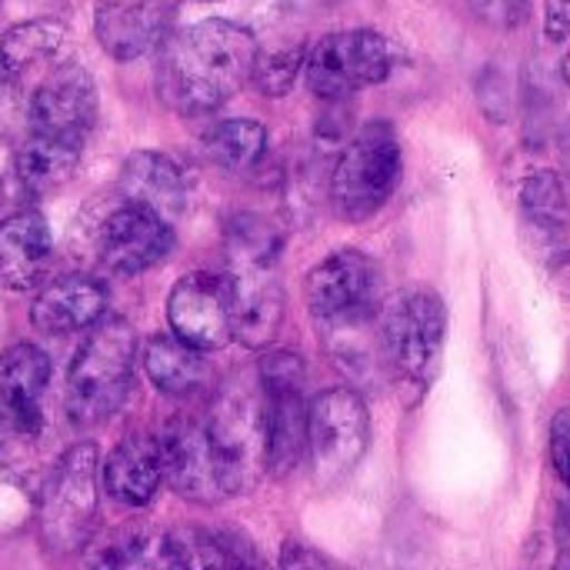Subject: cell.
Wrapping results in <instances>:
<instances>
[{"label": "cell", "mask_w": 570, "mask_h": 570, "mask_svg": "<svg viewBox=\"0 0 570 570\" xmlns=\"http://www.w3.org/2000/svg\"><path fill=\"white\" fill-rule=\"evenodd\" d=\"M257 40L230 20H200L164 43L157 90L177 114H210L254 73Z\"/></svg>", "instance_id": "cell-1"}, {"label": "cell", "mask_w": 570, "mask_h": 570, "mask_svg": "<svg viewBox=\"0 0 570 570\" xmlns=\"http://www.w3.org/2000/svg\"><path fill=\"white\" fill-rule=\"evenodd\" d=\"M50 384V357L33 344H13L0 354V474L17 484H43L50 431L43 394Z\"/></svg>", "instance_id": "cell-2"}, {"label": "cell", "mask_w": 570, "mask_h": 570, "mask_svg": "<svg viewBox=\"0 0 570 570\" xmlns=\"http://www.w3.org/2000/svg\"><path fill=\"white\" fill-rule=\"evenodd\" d=\"M281 234L261 217H237L227 234V281L234 301V341L264 351L284 321V284L277 271Z\"/></svg>", "instance_id": "cell-3"}, {"label": "cell", "mask_w": 570, "mask_h": 570, "mask_svg": "<svg viewBox=\"0 0 570 570\" xmlns=\"http://www.w3.org/2000/svg\"><path fill=\"white\" fill-rule=\"evenodd\" d=\"M137 331L124 317H104L90 327L70 371L63 407L73 428H97L114 417L134 391Z\"/></svg>", "instance_id": "cell-4"}, {"label": "cell", "mask_w": 570, "mask_h": 570, "mask_svg": "<svg viewBox=\"0 0 570 570\" xmlns=\"http://www.w3.org/2000/svg\"><path fill=\"white\" fill-rule=\"evenodd\" d=\"M444 337H448V307L428 287L401 291L381 311L384 361L407 404H417L431 391L441 371Z\"/></svg>", "instance_id": "cell-5"}, {"label": "cell", "mask_w": 570, "mask_h": 570, "mask_svg": "<svg viewBox=\"0 0 570 570\" xmlns=\"http://www.w3.org/2000/svg\"><path fill=\"white\" fill-rule=\"evenodd\" d=\"M210 444L217 451L227 494H247L271 471L267 458V407L261 381L234 377L204 411Z\"/></svg>", "instance_id": "cell-6"}, {"label": "cell", "mask_w": 570, "mask_h": 570, "mask_svg": "<svg viewBox=\"0 0 570 570\" xmlns=\"http://www.w3.org/2000/svg\"><path fill=\"white\" fill-rule=\"evenodd\" d=\"M97 521V448L80 441L67 448L37 491V538L47 554L80 551Z\"/></svg>", "instance_id": "cell-7"}, {"label": "cell", "mask_w": 570, "mask_h": 570, "mask_svg": "<svg viewBox=\"0 0 570 570\" xmlns=\"http://www.w3.org/2000/svg\"><path fill=\"white\" fill-rule=\"evenodd\" d=\"M304 297L324 331L354 334L384 311V274L374 257L337 250L307 274Z\"/></svg>", "instance_id": "cell-8"}, {"label": "cell", "mask_w": 570, "mask_h": 570, "mask_svg": "<svg viewBox=\"0 0 570 570\" xmlns=\"http://www.w3.org/2000/svg\"><path fill=\"white\" fill-rule=\"evenodd\" d=\"M401 140L387 120H371L341 154L331 177V204L344 220L374 217L401 184Z\"/></svg>", "instance_id": "cell-9"}, {"label": "cell", "mask_w": 570, "mask_h": 570, "mask_svg": "<svg viewBox=\"0 0 570 570\" xmlns=\"http://www.w3.org/2000/svg\"><path fill=\"white\" fill-rule=\"evenodd\" d=\"M371 444V414L351 387H331L307 404V454L321 488L354 474Z\"/></svg>", "instance_id": "cell-10"}, {"label": "cell", "mask_w": 570, "mask_h": 570, "mask_svg": "<svg viewBox=\"0 0 570 570\" xmlns=\"http://www.w3.org/2000/svg\"><path fill=\"white\" fill-rule=\"evenodd\" d=\"M394 47L377 30H337L311 47L304 57L307 87L324 100H344L364 87H374L394 70Z\"/></svg>", "instance_id": "cell-11"}, {"label": "cell", "mask_w": 570, "mask_h": 570, "mask_svg": "<svg viewBox=\"0 0 570 570\" xmlns=\"http://www.w3.org/2000/svg\"><path fill=\"white\" fill-rule=\"evenodd\" d=\"M267 407V458L277 478L291 474L307 454V401L304 364L291 351H267L257 367Z\"/></svg>", "instance_id": "cell-12"}, {"label": "cell", "mask_w": 570, "mask_h": 570, "mask_svg": "<svg viewBox=\"0 0 570 570\" xmlns=\"http://www.w3.org/2000/svg\"><path fill=\"white\" fill-rule=\"evenodd\" d=\"M160 458H164V481L194 504H217L227 494L224 471L217 451L207 434L204 411H184L170 417L160 434Z\"/></svg>", "instance_id": "cell-13"}, {"label": "cell", "mask_w": 570, "mask_h": 570, "mask_svg": "<svg viewBox=\"0 0 570 570\" xmlns=\"http://www.w3.org/2000/svg\"><path fill=\"white\" fill-rule=\"evenodd\" d=\"M167 317L174 337L194 351H220L234 341V301L224 271H190L184 274L167 301Z\"/></svg>", "instance_id": "cell-14"}, {"label": "cell", "mask_w": 570, "mask_h": 570, "mask_svg": "<svg viewBox=\"0 0 570 570\" xmlns=\"http://www.w3.org/2000/svg\"><path fill=\"white\" fill-rule=\"evenodd\" d=\"M97 120V87L80 63L53 67L30 97V134L83 147Z\"/></svg>", "instance_id": "cell-15"}, {"label": "cell", "mask_w": 570, "mask_h": 570, "mask_svg": "<svg viewBox=\"0 0 570 570\" xmlns=\"http://www.w3.org/2000/svg\"><path fill=\"white\" fill-rule=\"evenodd\" d=\"M170 250H174L170 224L137 204H127V200L120 207H114L97 230L100 264L124 277L150 271Z\"/></svg>", "instance_id": "cell-16"}, {"label": "cell", "mask_w": 570, "mask_h": 570, "mask_svg": "<svg viewBox=\"0 0 570 570\" xmlns=\"http://www.w3.org/2000/svg\"><path fill=\"white\" fill-rule=\"evenodd\" d=\"M170 23L164 0H100L94 30L100 47L117 60H134L154 50Z\"/></svg>", "instance_id": "cell-17"}, {"label": "cell", "mask_w": 570, "mask_h": 570, "mask_svg": "<svg viewBox=\"0 0 570 570\" xmlns=\"http://www.w3.org/2000/svg\"><path fill=\"white\" fill-rule=\"evenodd\" d=\"M187 170L157 150H137L127 157L120 170V197L127 204H137L167 224L177 220L187 207Z\"/></svg>", "instance_id": "cell-18"}, {"label": "cell", "mask_w": 570, "mask_h": 570, "mask_svg": "<svg viewBox=\"0 0 570 570\" xmlns=\"http://www.w3.org/2000/svg\"><path fill=\"white\" fill-rule=\"evenodd\" d=\"M33 327L60 337V334H77L104 321L107 314V291L100 281L87 274H67L50 281L37 301H33Z\"/></svg>", "instance_id": "cell-19"}, {"label": "cell", "mask_w": 570, "mask_h": 570, "mask_svg": "<svg viewBox=\"0 0 570 570\" xmlns=\"http://www.w3.org/2000/svg\"><path fill=\"white\" fill-rule=\"evenodd\" d=\"M53 237L40 214L20 210L0 224V287L33 291L50 267Z\"/></svg>", "instance_id": "cell-20"}, {"label": "cell", "mask_w": 570, "mask_h": 570, "mask_svg": "<svg viewBox=\"0 0 570 570\" xmlns=\"http://www.w3.org/2000/svg\"><path fill=\"white\" fill-rule=\"evenodd\" d=\"M164 484V458L157 434H130L124 438L107 464H104V488L124 508H144L157 498Z\"/></svg>", "instance_id": "cell-21"}, {"label": "cell", "mask_w": 570, "mask_h": 570, "mask_svg": "<svg viewBox=\"0 0 570 570\" xmlns=\"http://www.w3.org/2000/svg\"><path fill=\"white\" fill-rule=\"evenodd\" d=\"M77 570H167V534L150 521H127L87 544Z\"/></svg>", "instance_id": "cell-22"}, {"label": "cell", "mask_w": 570, "mask_h": 570, "mask_svg": "<svg viewBox=\"0 0 570 570\" xmlns=\"http://www.w3.org/2000/svg\"><path fill=\"white\" fill-rule=\"evenodd\" d=\"M144 371L167 397H200L210 387V364L200 351L177 337H154L144 347Z\"/></svg>", "instance_id": "cell-23"}, {"label": "cell", "mask_w": 570, "mask_h": 570, "mask_svg": "<svg viewBox=\"0 0 570 570\" xmlns=\"http://www.w3.org/2000/svg\"><path fill=\"white\" fill-rule=\"evenodd\" d=\"M167 570H250L247 554L204 528H180L167 534Z\"/></svg>", "instance_id": "cell-24"}, {"label": "cell", "mask_w": 570, "mask_h": 570, "mask_svg": "<svg viewBox=\"0 0 570 570\" xmlns=\"http://www.w3.org/2000/svg\"><path fill=\"white\" fill-rule=\"evenodd\" d=\"M80 150L83 147L30 134L17 150V177L37 194L57 190L60 184H67L73 177V170L80 164Z\"/></svg>", "instance_id": "cell-25"}, {"label": "cell", "mask_w": 570, "mask_h": 570, "mask_svg": "<svg viewBox=\"0 0 570 570\" xmlns=\"http://www.w3.org/2000/svg\"><path fill=\"white\" fill-rule=\"evenodd\" d=\"M521 214L531 230L554 240L570 224V194L554 170H538L521 184Z\"/></svg>", "instance_id": "cell-26"}, {"label": "cell", "mask_w": 570, "mask_h": 570, "mask_svg": "<svg viewBox=\"0 0 570 570\" xmlns=\"http://www.w3.org/2000/svg\"><path fill=\"white\" fill-rule=\"evenodd\" d=\"M204 150L224 170H247V167H254L264 157V150H267V130H264V124L244 120V117L220 120L207 134Z\"/></svg>", "instance_id": "cell-27"}, {"label": "cell", "mask_w": 570, "mask_h": 570, "mask_svg": "<svg viewBox=\"0 0 570 570\" xmlns=\"http://www.w3.org/2000/svg\"><path fill=\"white\" fill-rule=\"evenodd\" d=\"M63 23L60 20H27V23H17L3 33L0 40V63L7 73H20L47 57L57 53V47L63 43Z\"/></svg>", "instance_id": "cell-28"}, {"label": "cell", "mask_w": 570, "mask_h": 570, "mask_svg": "<svg viewBox=\"0 0 570 570\" xmlns=\"http://www.w3.org/2000/svg\"><path fill=\"white\" fill-rule=\"evenodd\" d=\"M304 67V53L301 50H274V53H257V63H254V87L267 97H284L297 73Z\"/></svg>", "instance_id": "cell-29"}, {"label": "cell", "mask_w": 570, "mask_h": 570, "mask_svg": "<svg viewBox=\"0 0 570 570\" xmlns=\"http://www.w3.org/2000/svg\"><path fill=\"white\" fill-rule=\"evenodd\" d=\"M281 570H351L347 564H341L337 558L324 554L321 548L307 544V541H284L281 548Z\"/></svg>", "instance_id": "cell-30"}, {"label": "cell", "mask_w": 570, "mask_h": 570, "mask_svg": "<svg viewBox=\"0 0 570 570\" xmlns=\"http://www.w3.org/2000/svg\"><path fill=\"white\" fill-rule=\"evenodd\" d=\"M551 464L570 491V411H561L551 424Z\"/></svg>", "instance_id": "cell-31"}, {"label": "cell", "mask_w": 570, "mask_h": 570, "mask_svg": "<svg viewBox=\"0 0 570 570\" xmlns=\"http://www.w3.org/2000/svg\"><path fill=\"white\" fill-rule=\"evenodd\" d=\"M544 37L561 43L570 37V0H544Z\"/></svg>", "instance_id": "cell-32"}, {"label": "cell", "mask_w": 570, "mask_h": 570, "mask_svg": "<svg viewBox=\"0 0 570 570\" xmlns=\"http://www.w3.org/2000/svg\"><path fill=\"white\" fill-rule=\"evenodd\" d=\"M554 541H558V558H554V568L551 570H570V494L558 508Z\"/></svg>", "instance_id": "cell-33"}, {"label": "cell", "mask_w": 570, "mask_h": 570, "mask_svg": "<svg viewBox=\"0 0 570 570\" xmlns=\"http://www.w3.org/2000/svg\"><path fill=\"white\" fill-rule=\"evenodd\" d=\"M478 7L491 20H501V23H514L518 17L528 13V0H478Z\"/></svg>", "instance_id": "cell-34"}, {"label": "cell", "mask_w": 570, "mask_h": 570, "mask_svg": "<svg viewBox=\"0 0 570 570\" xmlns=\"http://www.w3.org/2000/svg\"><path fill=\"white\" fill-rule=\"evenodd\" d=\"M561 73H564V80L570 83V50L564 53V63H561Z\"/></svg>", "instance_id": "cell-35"}, {"label": "cell", "mask_w": 570, "mask_h": 570, "mask_svg": "<svg viewBox=\"0 0 570 570\" xmlns=\"http://www.w3.org/2000/svg\"><path fill=\"white\" fill-rule=\"evenodd\" d=\"M0 77H7V70H3V63H0Z\"/></svg>", "instance_id": "cell-36"}]
</instances>
